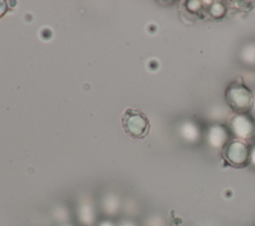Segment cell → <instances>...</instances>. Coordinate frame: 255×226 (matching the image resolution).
Wrapping results in <instances>:
<instances>
[{"mask_svg": "<svg viewBox=\"0 0 255 226\" xmlns=\"http://www.w3.org/2000/svg\"><path fill=\"white\" fill-rule=\"evenodd\" d=\"M224 97L227 105L235 113H248L254 105V95L241 79L227 86Z\"/></svg>", "mask_w": 255, "mask_h": 226, "instance_id": "cell-1", "label": "cell"}, {"mask_svg": "<svg viewBox=\"0 0 255 226\" xmlns=\"http://www.w3.org/2000/svg\"><path fill=\"white\" fill-rule=\"evenodd\" d=\"M122 125L125 132L132 138H144L150 128L147 116L137 109H127L122 116Z\"/></svg>", "mask_w": 255, "mask_h": 226, "instance_id": "cell-2", "label": "cell"}, {"mask_svg": "<svg viewBox=\"0 0 255 226\" xmlns=\"http://www.w3.org/2000/svg\"><path fill=\"white\" fill-rule=\"evenodd\" d=\"M222 157L227 164L235 168H242L251 160L250 145L238 138L228 140L222 148Z\"/></svg>", "mask_w": 255, "mask_h": 226, "instance_id": "cell-3", "label": "cell"}, {"mask_svg": "<svg viewBox=\"0 0 255 226\" xmlns=\"http://www.w3.org/2000/svg\"><path fill=\"white\" fill-rule=\"evenodd\" d=\"M229 126L235 138L247 142L255 137V119L248 113H235L229 120Z\"/></svg>", "mask_w": 255, "mask_h": 226, "instance_id": "cell-4", "label": "cell"}, {"mask_svg": "<svg viewBox=\"0 0 255 226\" xmlns=\"http://www.w3.org/2000/svg\"><path fill=\"white\" fill-rule=\"evenodd\" d=\"M8 10V5L6 1H0V18H2Z\"/></svg>", "mask_w": 255, "mask_h": 226, "instance_id": "cell-5", "label": "cell"}]
</instances>
